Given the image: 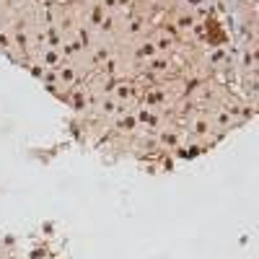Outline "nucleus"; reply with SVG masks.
<instances>
[{"instance_id": "nucleus-1", "label": "nucleus", "mask_w": 259, "mask_h": 259, "mask_svg": "<svg viewBox=\"0 0 259 259\" xmlns=\"http://www.w3.org/2000/svg\"><path fill=\"white\" fill-rule=\"evenodd\" d=\"M156 52H158V47H156V45H143V47H140V52H138V57H153Z\"/></svg>"}, {"instance_id": "nucleus-2", "label": "nucleus", "mask_w": 259, "mask_h": 259, "mask_svg": "<svg viewBox=\"0 0 259 259\" xmlns=\"http://www.w3.org/2000/svg\"><path fill=\"white\" fill-rule=\"evenodd\" d=\"M57 60H60V52H57V50H47V55H45V62H47V65H55Z\"/></svg>"}, {"instance_id": "nucleus-3", "label": "nucleus", "mask_w": 259, "mask_h": 259, "mask_svg": "<svg viewBox=\"0 0 259 259\" xmlns=\"http://www.w3.org/2000/svg\"><path fill=\"white\" fill-rule=\"evenodd\" d=\"M130 94H133V89H130V85H117V96H119V99H127Z\"/></svg>"}, {"instance_id": "nucleus-4", "label": "nucleus", "mask_w": 259, "mask_h": 259, "mask_svg": "<svg viewBox=\"0 0 259 259\" xmlns=\"http://www.w3.org/2000/svg\"><path fill=\"white\" fill-rule=\"evenodd\" d=\"M148 101H163V94L161 91H153V94L148 96Z\"/></svg>"}, {"instance_id": "nucleus-5", "label": "nucleus", "mask_w": 259, "mask_h": 259, "mask_svg": "<svg viewBox=\"0 0 259 259\" xmlns=\"http://www.w3.org/2000/svg\"><path fill=\"white\" fill-rule=\"evenodd\" d=\"M62 80H75V73L73 70H62Z\"/></svg>"}]
</instances>
